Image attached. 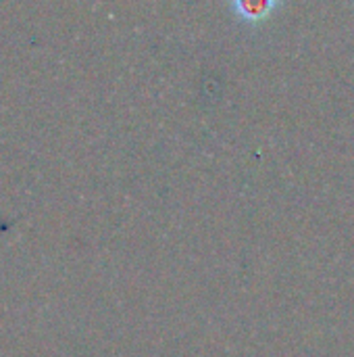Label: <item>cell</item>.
Masks as SVG:
<instances>
[{"mask_svg":"<svg viewBox=\"0 0 354 357\" xmlns=\"http://www.w3.org/2000/svg\"><path fill=\"white\" fill-rule=\"evenodd\" d=\"M280 6H282V0H230V8L234 17L246 25L265 23L277 13Z\"/></svg>","mask_w":354,"mask_h":357,"instance_id":"6da1fadb","label":"cell"}]
</instances>
